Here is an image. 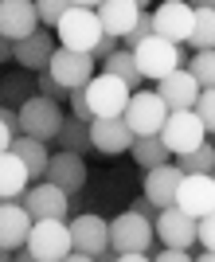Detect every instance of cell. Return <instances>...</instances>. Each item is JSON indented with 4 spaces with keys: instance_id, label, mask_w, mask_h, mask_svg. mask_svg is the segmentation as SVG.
Here are the masks:
<instances>
[{
    "instance_id": "cell-1",
    "label": "cell",
    "mask_w": 215,
    "mask_h": 262,
    "mask_svg": "<svg viewBox=\"0 0 215 262\" xmlns=\"http://www.w3.org/2000/svg\"><path fill=\"white\" fill-rule=\"evenodd\" d=\"M153 239H157V219L141 215V211L125 208L121 215L110 219V247H114V258L121 262H141L153 258Z\"/></svg>"
},
{
    "instance_id": "cell-2",
    "label": "cell",
    "mask_w": 215,
    "mask_h": 262,
    "mask_svg": "<svg viewBox=\"0 0 215 262\" xmlns=\"http://www.w3.org/2000/svg\"><path fill=\"white\" fill-rule=\"evenodd\" d=\"M133 55H137L141 75L149 78V82H161L164 75H172V71L192 63L188 59V43H176V39H164V35H149L145 43L133 47Z\"/></svg>"
},
{
    "instance_id": "cell-3",
    "label": "cell",
    "mask_w": 215,
    "mask_h": 262,
    "mask_svg": "<svg viewBox=\"0 0 215 262\" xmlns=\"http://www.w3.org/2000/svg\"><path fill=\"white\" fill-rule=\"evenodd\" d=\"M28 254L35 262H59V258H71L75 251V235H71V223L67 219H35L32 235H28Z\"/></svg>"
},
{
    "instance_id": "cell-4",
    "label": "cell",
    "mask_w": 215,
    "mask_h": 262,
    "mask_svg": "<svg viewBox=\"0 0 215 262\" xmlns=\"http://www.w3.org/2000/svg\"><path fill=\"white\" fill-rule=\"evenodd\" d=\"M55 35H59V43H63V47H75V51H94L98 39L106 35V28H102L98 8L71 4V8H67V16L55 24Z\"/></svg>"
},
{
    "instance_id": "cell-5",
    "label": "cell",
    "mask_w": 215,
    "mask_h": 262,
    "mask_svg": "<svg viewBox=\"0 0 215 262\" xmlns=\"http://www.w3.org/2000/svg\"><path fill=\"white\" fill-rule=\"evenodd\" d=\"M129 82L125 78H118V75H110V71H98L90 82H86V102H90V114L94 118H121L125 114V106H129Z\"/></svg>"
},
{
    "instance_id": "cell-6",
    "label": "cell",
    "mask_w": 215,
    "mask_h": 262,
    "mask_svg": "<svg viewBox=\"0 0 215 262\" xmlns=\"http://www.w3.org/2000/svg\"><path fill=\"white\" fill-rule=\"evenodd\" d=\"M168 102L161 98V90H133V98H129L125 114L121 118L129 121V129L137 133V137H149V133H161L164 121H168Z\"/></svg>"
},
{
    "instance_id": "cell-7",
    "label": "cell",
    "mask_w": 215,
    "mask_h": 262,
    "mask_svg": "<svg viewBox=\"0 0 215 262\" xmlns=\"http://www.w3.org/2000/svg\"><path fill=\"white\" fill-rule=\"evenodd\" d=\"M63 102L47 98V94H32V98L20 106V125L24 133H32V137H43V141H55L59 129H63Z\"/></svg>"
},
{
    "instance_id": "cell-8",
    "label": "cell",
    "mask_w": 215,
    "mask_h": 262,
    "mask_svg": "<svg viewBox=\"0 0 215 262\" xmlns=\"http://www.w3.org/2000/svg\"><path fill=\"white\" fill-rule=\"evenodd\" d=\"M161 137L168 141V149L176 157H184V153H192V149H200L211 133H207L204 118H200L196 106H192V110H172L168 121H164V129H161Z\"/></svg>"
},
{
    "instance_id": "cell-9",
    "label": "cell",
    "mask_w": 215,
    "mask_h": 262,
    "mask_svg": "<svg viewBox=\"0 0 215 262\" xmlns=\"http://www.w3.org/2000/svg\"><path fill=\"white\" fill-rule=\"evenodd\" d=\"M47 71H51L67 90H78L98 75V59H94V51H75V47L59 43V51H55V59H51Z\"/></svg>"
},
{
    "instance_id": "cell-10",
    "label": "cell",
    "mask_w": 215,
    "mask_h": 262,
    "mask_svg": "<svg viewBox=\"0 0 215 262\" xmlns=\"http://www.w3.org/2000/svg\"><path fill=\"white\" fill-rule=\"evenodd\" d=\"M24 208L35 219H67L71 215V192L43 176V180H32V188L24 192Z\"/></svg>"
},
{
    "instance_id": "cell-11",
    "label": "cell",
    "mask_w": 215,
    "mask_h": 262,
    "mask_svg": "<svg viewBox=\"0 0 215 262\" xmlns=\"http://www.w3.org/2000/svg\"><path fill=\"white\" fill-rule=\"evenodd\" d=\"M39 4L35 0H0V39H28L39 32Z\"/></svg>"
},
{
    "instance_id": "cell-12",
    "label": "cell",
    "mask_w": 215,
    "mask_h": 262,
    "mask_svg": "<svg viewBox=\"0 0 215 262\" xmlns=\"http://www.w3.org/2000/svg\"><path fill=\"white\" fill-rule=\"evenodd\" d=\"M157 239L164 243V247H188L192 251L196 243H200V219L188 215L184 208H161V215H157Z\"/></svg>"
},
{
    "instance_id": "cell-13",
    "label": "cell",
    "mask_w": 215,
    "mask_h": 262,
    "mask_svg": "<svg viewBox=\"0 0 215 262\" xmlns=\"http://www.w3.org/2000/svg\"><path fill=\"white\" fill-rule=\"evenodd\" d=\"M176 208H184L196 219L215 211V172H184L180 192H176Z\"/></svg>"
},
{
    "instance_id": "cell-14",
    "label": "cell",
    "mask_w": 215,
    "mask_h": 262,
    "mask_svg": "<svg viewBox=\"0 0 215 262\" xmlns=\"http://www.w3.org/2000/svg\"><path fill=\"white\" fill-rule=\"evenodd\" d=\"M71 235H75V247H82L86 254L94 258H114V247H110V223L94 211H78L71 219Z\"/></svg>"
},
{
    "instance_id": "cell-15",
    "label": "cell",
    "mask_w": 215,
    "mask_h": 262,
    "mask_svg": "<svg viewBox=\"0 0 215 262\" xmlns=\"http://www.w3.org/2000/svg\"><path fill=\"white\" fill-rule=\"evenodd\" d=\"M90 137H94V153L98 157H121L133 149L137 133L129 129L125 118H94L90 121Z\"/></svg>"
},
{
    "instance_id": "cell-16",
    "label": "cell",
    "mask_w": 215,
    "mask_h": 262,
    "mask_svg": "<svg viewBox=\"0 0 215 262\" xmlns=\"http://www.w3.org/2000/svg\"><path fill=\"white\" fill-rule=\"evenodd\" d=\"M153 16H157V35L176 39V43H188V39H192V24H196L192 0H161V4L153 8Z\"/></svg>"
},
{
    "instance_id": "cell-17",
    "label": "cell",
    "mask_w": 215,
    "mask_h": 262,
    "mask_svg": "<svg viewBox=\"0 0 215 262\" xmlns=\"http://www.w3.org/2000/svg\"><path fill=\"white\" fill-rule=\"evenodd\" d=\"M35 227V215L24 208V200H4L0 204V247L4 251H20Z\"/></svg>"
},
{
    "instance_id": "cell-18",
    "label": "cell",
    "mask_w": 215,
    "mask_h": 262,
    "mask_svg": "<svg viewBox=\"0 0 215 262\" xmlns=\"http://www.w3.org/2000/svg\"><path fill=\"white\" fill-rule=\"evenodd\" d=\"M55 51H59V35H51V32H35V35H28V39H16V59L12 63L16 67H28V71H47L51 67V59H55Z\"/></svg>"
},
{
    "instance_id": "cell-19",
    "label": "cell",
    "mask_w": 215,
    "mask_h": 262,
    "mask_svg": "<svg viewBox=\"0 0 215 262\" xmlns=\"http://www.w3.org/2000/svg\"><path fill=\"white\" fill-rule=\"evenodd\" d=\"M157 90H161V98L168 102V110H192L196 102H200V78L192 75V67H180V71H172V75H164L161 82H157Z\"/></svg>"
},
{
    "instance_id": "cell-20",
    "label": "cell",
    "mask_w": 215,
    "mask_h": 262,
    "mask_svg": "<svg viewBox=\"0 0 215 262\" xmlns=\"http://www.w3.org/2000/svg\"><path fill=\"white\" fill-rule=\"evenodd\" d=\"M180 180H184V168L176 161L168 164H157V168H145V196L157 200L161 208H172L176 204V192H180Z\"/></svg>"
},
{
    "instance_id": "cell-21",
    "label": "cell",
    "mask_w": 215,
    "mask_h": 262,
    "mask_svg": "<svg viewBox=\"0 0 215 262\" xmlns=\"http://www.w3.org/2000/svg\"><path fill=\"white\" fill-rule=\"evenodd\" d=\"M47 180H55L59 188H67L71 196L86 188V157L71 153V149H59L51 157V168H47Z\"/></svg>"
},
{
    "instance_id": "cell-22",
    "label": "cell",
    "mask_w": 215,
    "mask_h": 262,
    "mask_svg": "<svg viewBox=\"0 0 215 262\" xmlns=\"http://www.w3.org/2000/svg\"><path fill=\"white\" fill-rule=\"evenodd\" d=\"M32 168L16 153H0V200H24V192L32 188Z\"/></svg>"
},
{
    "instance_id": "cell-23",
    "label": "cell",
    "mask_w": 215,
    "mask_h": 262,
    "mask_svg": "<svg viewBox=\"0 0 215 262\" xmlns=\"http://www.w3.org/2000/svg\"><path fill=\"white\" fill-rule=\"evenodd\" d=\"M141 4L137 0H106L102 8H98V16H102V28H106L110 35H121L125 39L133 28H137V20H141Z\"/></svg>"
},
{
    "instance_id": "cell-24",
    "label": "cell",
    "mask_w": 215,
    "mask_h": 262,
    "mask_svg": "<svg viewBox=\"0 0 215 262\" xmlns=\"http://www.w3.org/2000/svg\"><path fill=\"white\" fill-rule=\"evenodd\" d=\"M47 145H51V141L32 137V133H20V137H16V145H12V153H16L28 168H32L35 180H43V176H47V168H51V157H55V153L47 149Z\"/></svg>"
},
{
    "instance_id": "cell-25",
    "label": "cell",
    "mask_w": 215,
    "mask_h": 262,
    "mask_svg": "<svg viewBox=\"0 0 215 262\" xmlns=\"http://www.w3.org/2000/svg\"><path fill=\"white\" fill-rule=\"evenodd\" d=\"M0 94H4V106H16V110H20L32 94H39V75H35V71H28V67L8 71V75H4Z\"/></svg>"
},
{
    "instance_id": "cell-26",
    "label": "cell",
    "mask_w": 215,
    "mask_h": 262,
    "mask_svg": "<svg viewBox=\"0 0 215 262\" xmlns=\"http://www.w3.org/2000/svg\"><path fill=\"white\" fill-rule=\"evenodd\" d=\"M129 157L141 164V168H157V164H168L176 161V153L168 149V141H164L161 133H149V137H137L133 141V149H129Z\"/></svg>"
},
{
    "instance_id": "cell-27",
    "label": "cell",
    "mask_w": 215,
    "mask_h": 262,
    "mask_svg": "<svg viewBox=\"0 0 215 262\" xmlns=\"http://www.w3.org/2000/svg\"><path fill=\"white\" fill-rule=\"evenodd\" d=\"M55 141H59V149H71V153H94V137H90V121L86 118H75V114H71V118L63 121V129H59V137H55Z\"/></svg>"
},
{
    "instance_id": "cell-28",
    "label": "cell",
    "mask_w": 215,
    "mask_h": 262,
    "mask_svg": "<svg viewBox=\"0 0 215 262\" xmlns=\"http://www.w3.org/2000/svg\"><path fill=\"white\" fill-rule=\"evenodd\" d=\"M102 71H110V75H118V78H125L129 86L137 90L141 82H145V75H141V63H137V55H133V47H125L121 43L118 51L110 55L106 63H102Z\"/></svg>"
},
{
    "instance_id": "cell-29",
    "label": "cell",
    "mask_w": 215,
    "mask_h": 262,
    "mask_svg": "<svg viewBox=\"0 0 215 262\" xmlns=\"http://www.w3.org/2000/svg\"><path fill=\"white\" fill-rule=\"evenodd\" d=\"M188 47H196V51L215 47V8H196V24H192V39H188Z\"/></svg>"
},
{
    "instance_id": "cell-30",
    "label": "cell",
    "mask_w": 215,
    "mask_h": 262,
    "mask_svg": "<svg viewBox=\"0 0 215 262\" xmlns=\"http://www.w3.org/2000/svg\"><path fill=\"white\" fill-rule=\"evenodd\" d=\"M176 164H180L184 172H215V141L207 137L200 149H192V153L176 157Z\"/></svg>"
},
{
    "instance_id": "cell-31",
    "label": "cell",
    "mask_w": 215,
    "mask_h": 262,
    "mask_svg": "<svg viewBox=\"0 0 215 262\" xmlns=\"http://www.w3.org/2000/svg\"><path fill=\"white\" fill-rule=\"evenodd\" d=\"M20 133H24L20 110H16V106H4V110H0V153H12V145H16Z\"/></svg>"
},
{
    "instance_id": "cell-32",
    "label": "cell",
    "mask_w": 215,
    "mask_h": 262,
    "mask_svg": "<svg viewBox=\"0 0 215 262\" xmlns=\"http://www.w3.org/2000/svg\"><path fill=\"white\" fill-rule=\"evenodd\" d=\"M188 67H192V75L200 78V86H215V47H207V51H196Z\"/></svg>"
},
{
    "instance_id": "cell-33",
    "label": "cell",
    "mask_w": 215,
    "mask_h": 262,
    "mask_svg": "<svg viewBox=\"0 0 215 262\" xmlns=\"http://www.w3.org/2000/svg\"><path fill=\"white\" fill-rule=\"evenodd\" d=\"M196 114L204 118L207 133L215 137V86H204V90H200V102H196Z\"/></svg>"
},
{
    "instance_id": "cell-34",
    "label": "cell",
    "mask_w": 215,
    "mask_h": 262,
    "mask_svg": "<svg viewBox=\"0 0 215 262\" xmlns=\"http://www.w3.org/2000/svg\"><path fill=\"white\" fill-rule=\"evenodd\" d=\"M35 4H39L43 24H47V28H55V24H59V20L67 16V8H71L75 0H35Z\"/></svg>"
},
{
    "instance_id": "cell-35",
    "label": "cell",
    "mask_w": 215,
    "mask_h": 262,
    "mask_svg": "<svg viewBox=\"0 0 215 262\" xmlns=\"http://www.w3.org/2000/svg\"><path fill=\"white\" fill-rule=\"evenodd\" d=\"M39 94H47V98H55V102H67V98H71V90H67L51 71H39Z\"/></svg>"
},
{
    "instance_id": "cell-36",
    "label": "cell",
    "mask_w": 215,
    "mask_h": 262,
    "mask_svg": "<svg viewBox=\"0 0 215 262\" xmlns=\"http://www.w3.org/2000/svg\"><path fill=\"white\" fill-rule=\"evenodd\" d=\"M67 106H71V114H75V118H86V121H94V114H90V102H86V86L71 90V98H67Z\"/></svg>"
},
{
    "instance_id": "cell-37",
    "label": "cell",
    "mask_w": 215,
    "mask_h": 262,
    "mask_svg": "<svg viewBox=\"0 0 215 262\" xmlns=\"http://www.w3.org/2000/svg\"><path fill=\"white\" fill-rule=\"evenodd\" d=\"M153 258H157V262H188L192 251H188V247H164V243H161V251H153Z\"/></svg>"
},
{
    "instance_id": "cell-38",
    "label": "cell",
    "mask_w": 215,
    "mask_h": 262,
    "mask_svg": "<svg viewBox=\"0 0 215 262\" xmlns=\"http://www.w3.org/2000/svg\"><path fill=\"white\" fill-rule=\"evenodd\" d=\"M118 47H121V35H110V32H106L102 39H98V47H94V59H98V63H106Z\"/></svg>"
},
{
    "instance_id": "cell-39",
    "label": "cell",
    "mask_w": 215,
    "mask_h": 262,
    "mask_svg": "<svg viewBox=\"0 0 215 262\" xmlns=\"http://www.w3.org/2000/svg\"><path fill=\"white\" fill-rule=\"evenodd\" d=\"M200 247H215V211L200 219Z\"/></svg>"
},
{
    "instance_id": "cell-40",
    "label": "cell",
    "mask_w": 215,
    "mask_h": 262,
    "mask_svg": "<svg viewBox=\"0 0 215 262\" xmlns=\"http://www.w3.org/2000/svg\"><path fill=\"white\" fill-rule=\"evenodd\" d=\"M129 208H133V211H141V215H153V219L161 215V204H157V200H149L145 192H141V196L133 200V204H129Z\"/></svg>"
},
{
    "instance_id": "cell-41",
    "label": "cell",
    "mask_w": 215,
    "mask_h": 262,
    "mask_svg": "<svg viewBox=\"0 0 215 262\" xmlns=\"http://www.w3.org/2000/svg\"><path fill=\"white\" fill-rule=\"evenodd\" d=\"M75 4H82V8H102L106 0H75Z\"/></svg>"
},
{
    "instance_id": "cell-42",
    "label": "cell",
    "mask_w": 215,
    "mask_h": 262,
    "mask_svg": "<svg viewBox=\"0 0 215 262\" xmlns=\"http://www.w3.org/2000/svg\"><path fill=\"white\" fill-rule=\"evenodd\" d=\"M192 8H215V0H192Z\"/></svg>"
}]
</instances>
